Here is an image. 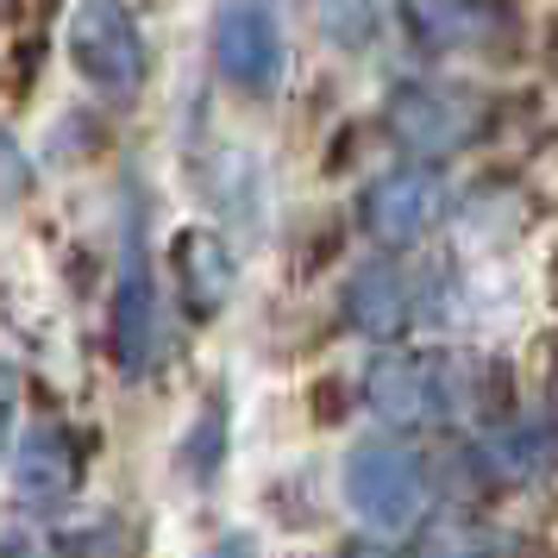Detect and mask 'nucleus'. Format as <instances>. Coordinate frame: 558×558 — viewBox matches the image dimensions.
Wrapping results in <instances>:
<instances>
[{"instance_id": "obj_1", "label": "nucleus", "mask_w": 558, "mask_h": 558, "mask_svg": "<svg viewBox=\"0 0 558 558\" xmlns=\"http://www.w3.org/2000/svg\"><path fill=\"white\" fill-rule=\"evenodd\" d=\"M357 396L371 408V421L383 433H433V427H458L464 414H483V427L496 421L489 408V383H483V364L458 352H421V345H383L371 357V371L357 377Z\"/></svg>"}, {"instance_id": "obj_2", "label": "nucleus", "mask_w": 558, "mask_h": 558, "mask_svg": "<svg viewBox=\"0 0 558 558\" xmlns=\"http://www.w3.org/2000/svg\"><path fill=\"white\" fill-rule=\"evenodd\" d=\"M383 138L414 163H452V157L483 151L502 126V95L458 76H396L377 107Z\"/></svg>"}, {"instance_id": "obj_3", "label": "nucleus", "mask_w": 558, "mask_h": 558, "mask_svg": "<svg viewBox=\"0 0 558 558\" xmlns=\"http://www.w3.org/2000/svg\"><path fill=\"white\" fill-rule=\"evenodd\" d=\"M396 32L427 63L477 57L489 70L533 63L527 0H396Z\"/></svg>"}, {"instance_id": "obj_4", "label": "nucleus", "mask_w": 558, "mask_h": 558, "mask_svg": "<svg viewBox=\"0 0 558 558\" xmlns=\"http://www.w3.org/2000/svg\"><path fill=\"white\" fill-rule=\"evenodd\" d=\"M339 496L352 508V521L371 539H414L427 527L433 502H439V483L433 464L408 439L377 433V439H357L339 458Z\"/></svg>"}, {"instance_id": "obj_5", "label": "nucleus", "mask_w": 558, "mask_h": 558, "mask_svg": "<svg viewBox=\"0 0 558 558\" xmlns=\"http://www.w3.org/2000/svg\"><path fill=\"white\" fill-rule=\"evenodd\" d=\"M107 345L120 377H145L163 345V289H157L151 257V207L132 189L120 214V270H113V314H107Z\"/></svg>"}, {"instance_id": "obj_6", "label": "nucleus", "mask_w": 558, "mask_h": 558, "mask_svg": "<svg viewBox=\"0 0 558 558\" xmlns=\"http://www.w3.org/2000/svg\"><path fill=\"white\" fill-rule=\"evenodd\" d=\"M446 207H452V177H446L439 163H414V157H402V163L377 170V177L357 189L352 220H357V232H364L377 252L402 257L408 245H421V239L446 220Z\"/></svg>"}, {"instance_id": "obj_7", "label": "nucleus", "mask_w": 558, "mask_h": 558, "mask_svg": "<svg viewBox=\"0 0 558 558\" xmlns=\"http://www.w3.org/2000/svg\"><path fill=\"white\" fill-rule=\"evenodd\" d=\"M207 57L232 95L270 101L289 76V32H282L277 0H220L207 20Z\"/></svg>"}, {"instance_id": "obj_8", "label": "nucleus", "mask_w": 558, "mask_h": 558, "mask_svg": "<svg viewBox=\"0 0 558 558\" xmlns=\"http://www.w3.org/2000/svg\"><path fill=\"white\" fill-rule=\"evenodd\" d=\"M63 45H70L82 88H95L101 101H132L151 76V51H145V32L126 0H76Z\"/></svg>"}, {"instance_id": "obj_9", "label": "nucleus", "mask_w": 558, "mask_h": 558, "mask_svg": "<svg viewBox=\"0 0 558 558\" xmlns=\"http://www.w3.org/2000/svg\"><path fill=\"white\" fill-rule=\"evenodd\" d=\"M339 320H345V332L371 339V345H402L414 332V320H421V282H414V270L389 252L352 264L345 282H339Z\"/></svg>"}, {"instance_id": "obj_10", "label": "nucleus", "mask_w": 558, "mask_h": 558, "mask_svg": "<svg viewBox=\"0 0 558 558\" xmlns=\"http://www.w3.org/2000/svg\"><path fill=\"white\" fill-rule=\"evenodd\" d=\"M170 282L182 295V314L207 327L232 307V289H239V252L220 227H182L170 239Z\"/></svg>"}, {"instance_id": "obj_11", "label": "nucleus", "mask_w": 558, "mask_h": 558, "mask_svg": "<svg viewBox=\"0 0 558 558\" xmlns=\"http://www.w3.org/2000/svg\"><path fill=\"white\" fill-rule=\"evenodd\" d=\"M82 483V439L63 421H38L13 439V489L32 514H57Z\"/></svg>"}, {"instance_id": "obj_12", "label": "nucleus", "mask_w": 558, "mask_h": 558, "mask_svg": "<svg viewBox=\"0 0 558 558\" xmlns=\"http://www.w3.org/2000/svg\"><path fill=\"white\" fill-rule=\"evenodd\" d=\"M477 458L489 471V489H539L558 471V421L514 408L477 433Z\"/></svg>"}, {"instance_id": "obj_13", "label": "nucleus", "mask_w": 558, "mask_h": 558, "mask_svg": "<svg viewBox=\"0 0 558 558\" xmlns=\"http://www.w3.org/2000/svg\"><path fill=\"white\" fill-rule=\"evenodd\" d=\"M414 558H521V539L502 527V521H489L483 508H439L427 514V527L414 533Z\"/></svg>"}, {"instance_id": "obj_14", "label": "nucleus", "mask_w": 558, "mask_h": 558, "mask_svg": "<svg viewBox=\"0 0 558 558\" xmlns=\"http://www.w3.org/2000/svg\"><path fill=\"white\" fill-rule=\"evenodd\" d=\"M227 446H232V402L227 389H207V402L195 408V421L182 433V471L202 489H214L220 471H227Z\"/></svg>"}, {"instance_id": "obj_15", "label": "nucleus", "mask_w": 558, "mask_h": 558, "mask_svg": "<svg viewBox=\"0 0 558 558\" xmlns=\"http://www.w3.org/2000/svg\"><path fill=\"white\" fill-rule=\"evenodd\" d=\"M202 182H207L214 214H220L227 227H257V214H264V182H257V163L245 151H220L202 170Z\"/></svg>"}, {"instance_id": "obj_16", "label": "nucleus", "mask_w": 558, "mask_h": 558, "mask_svg": "<svg viewBox=\"0 0 558 558\" xmlns=\"http://www.w3.org/2000/svg\"><path fill=\"white\" fill-rule=\"evenodd\" d=\"M314 32L339 57H364L383 38V7L377 0H314Z\"/></svg>"}, {"instance_id": "obj_17", "label": "nucleus", "mask_w": 558, "mask_h": 558, "mask_svg": "<svg viewBox=\"0 0 558 558\" xmlns=\"http://www.w3.org/2000/svg\"><path fill=\"white\" fill-rule=\"evenodd\" d=\"M352 383L345 377H320L314 383V396H307V414H314V427H339L345 414H352V402H332V396H345Z\"/></svg>"}, {"instance_id": "obj_18", "label": "nucleus", "mask_w": 558, "mask_h": 558, "mask_svg": "<svg viewBox=\"0 0 558 558\" xmlns=\"http://www.w3.org/2000/svg\"><path fill=\"white\" fill-rule=\"evenodd\" d=\"M533 63L558 76V7H546V20H533Z\"/></svg>"}, {"instance_id": "obj_19", "label": "nucleus", "mask_w": 558, "mask_h": 558, "mask_svg": "<svg viewBox=\"0 0 558 558\" xmlns=\"http://www.w3.org/2000/svg\"><path fill=\"white\" fill-rule=\"evenodd\" d=\"M13 408H20V371L0 357V452H13Z\"/></svg>"}, {"instance_id": "obj_20", "label": "nucleus", "mask_w": 558, "mask_h": 558, "mask_svg": "<svg viewBox=\"0 0 558 558\" xmlns=\"http://www.w3.org/2000/svg\"><path fill=\"white\" fill-rule=\"evenodd\" d=\"M0 558H57L38 533H26V527H7L0 533Z\"/></svg>"}, {"instance_id": "obj_21", "label": "nucleus", "mask_w": 558, "mask_h": 558, "mask_svg": "<svg viewBox=\"0 0 558 558\" xmlns=\"http://www.w3.org/2000/svg\"><path fill=\"white\" fill-rule=\"evenodd\" d=\"M339 558H414L408 546H396V539H371V533H357V539H345L339 546Z\"/></svg>"}, {"instance_id": "obj_22", "label": "nucleus", "mask_w": 558, "mask_h": 558, "mask_svg": "<svg viewBox=\"0 0 558 558\" xmlns=\"http://www.w3.org/2000/svg\"><path fill=\"white\" fill-rule=\"evenodd\" d=\"M207 558H257V539L252 533H220V539L207 546Z\"/></svg>"}]
</instances>
